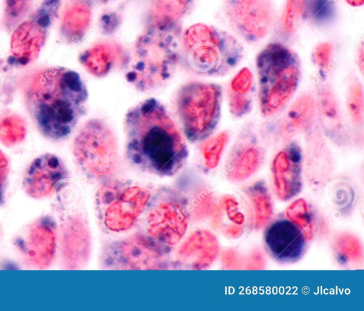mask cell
I'll return each mask as SVG.
<instances>
[{"mask_svg": "<svg viewBox=\"0 0 364 311\" xmlns=\"http://www.w3.org/2000/svg\"><path fill=\"white\" fill-rule=\"evenodd\" d=\"M124 154L141 172L172 177L185 166L188 157L185 136L165 106L155 98L131 107L124 118Z\"/></svg>", "mask_w": 364, "mask_h": 311, "instance_id": "cell-1", "label": "cell"}, {"mask_svg": "<svg viewBox=\"0 0 364 311\" xmlns=\"http://www.w3.org/2000/svg\"><path fill=\"white\" fill-rule=\"evenodd\" d=\"M23 98L40 133L60 141L72 133L85 115L88 91L77 72L50 67L29 75L23 85Z\"/></svg>", "mask_w": 364, "mask_h": 311, "instance_id": "cell-2", "label": "cell"}, {"mask_svg": "<svg viewBox=\"0 0 364 311\" xmlns=\"http://www.w3.org/2000/svg\"><path fill=\"white\" fill-rule=\"evenodd\" d=\"M181 33L146 26L134 42L125 79L136 91L155 92L171 79L181 62Z\"/></svg>", "mask_w": 364, "mask_h": 311, "instance_id": "cell-3", "label": "cell"}, {"mask_svg": "<svg viewBox=\"0 0 364 311\" xmlns=\"http://www.w3.org/2000/svg\"><path fill=\"white\" fill-rule=\"evenodd\" d=\"M181 62L197 76L218 77L241 61L243 48L231 34L203 23L188 27L181 35Z\"/></svg>", "mask_w": 364, "mask_h": 311, "instance_id": "cell-4", "label": "cell"}, {"mask_svg": "<svg viewBox=\"0 0 364 311\" xmlns=\"http://www.w3.org/2000/svg\"><path fill=\"white\" fill-rule=\"evenodd\" d=\"M259 102L262 114L281 109L296 91L301 75L297 54L281 43H271L256 58Z\"/></svg>", "mask_w": 364, "mask_h": 311, "instance_id": "cell-5", "label": "cell"}, {"mask_svg": "<svg viewBox=\"0 0 364 311\" xmlns=\"http://www.w3.org/2000/svg\"><path fill=\"white\" fill-rule=\"evenodd\" d=\"M71 151L77 169L89 180L103 182L114 178L119 169L117 137L102 119H89L80 126Z\"/></svg>", "mask_w": 364, "mask_h": 311, "instance_id": "cell-6", "label": "cell"}, {"mask_svg": "<svg viewBox=\"0 0 364 311\" xmlns=\"http://www.w3.org/2000/svg\"><path fill=\"white\" fill-rule=\"evenodd\" d=\"M221 101L222 89L218 84L190 81L178 89L173 106L188 141H203L212 135L220 121Z\"/></svg>", "mask_w": 364, "mask_h": 311, "instance_id": "cell-7", "label": "cell"}, {"mask_svg": "<svg viewBox=\"0 0 364 311\" xmlns=\"http://www.w3.org/2000/svg\"><path fill=\"white\" fill-rule=\"evenodd\" d=\"M151 193L144 185L114 178L102 182L95 194L98 217L108 231H128L151 202Z\"/></svg>", "mask_w": 364, "mask_h": 311, "instance_id": "cell-8", "label": "cell"}, {"mask_svg": "<svg viewBox=\"0 0 364 311\" xmlns=\"http://www.w3.org/2000/svg\"><path fill=\"white\" fill-rule=\"evenodd\" d=\"M107 269L160 270L173 266L170 247L148 234H134L106 244L100 254Z\"/></svg>", "mask_w": 364, "mask_h": 311, "instance_id": "cell-9", "label": "cell"}, {"mask_svg": "<svg viewBox=\"0 0 364 311\" xmlns=\"http://www.w3.org/2000/svg\"><path fill=\"white\" fill-rule=\"evenodd\" d=\"M60 6L61 0H40L34 11L12 31L9 64L26 66L38 58Z\"/></svg>", "mask_w": 364, "mask_h": 311, "instance_id": "cell-10", "label": "cell"}, {"mask_svg": "<svg viewBox=\"0 0 364 311\" xmlns=\"http://www.w3.org/2000/svg\"><path fill=\"white\" fill-rule=\"evenodd\" d=\"M188 224L189 213L183 197L169 188L159 190L146 217L147 234L170 247L183 239Z\"/></svg>", "mask_w": 364, "mask_h": 311, "instance_id": "cell-11", "label": "cell"}, {"mask_svg": "<svg viewBox=\"0 0 364 311\" xmlns=\"http://www.w3.org/2000/svg\"><path fill=\"white\" fill-rule=\"evenodd\" d=\"M223 11L230 27L250 43L268 35L275 19L274 0H224Z\"/></svg>", "mask_w": 364, "mask_h": 311, "instance_id": "cell-12", "label": "cell"}, {"mask_svg": "<svg viewBox=\"0 0 364 311\" xmlns=\"http://www.w3.org/2000/svg\"><path fill=\"white\" fill-rule=\"evenodd\" d=\"M56 239L55 222L49 217H42L28 225L17 238L16 245L29 266L43 269L54 260Z\"/></svg>", "mask_w": 364, "mask_h": 311, "instance_id": "cell-13", "label": "cell"}, {"mask_svg": "<svg viewBox=\"0 0 364 311\" xmlns=\"http://www.w3.org/2000/svg\"><path fill=\"white\" fill-rule=\"evenodd\" d=\"M68 170L55 154L46 153L34 158L25 170L22 187L33 199L48 197L68 180Z\"/></svg>", "mask_w": 364, "mask_h": 311, "instance_id": "cell-14", "label": "cell"}, {"mask_svg": "<svg viewBox=\"0 0 364 311\" xmlns=\"http://www.w3.org/2000/svg\"><path fill=\"white\" fill-rule=\"evenodd\" d=\"M78 60L88 73L102 78L114 70H125L130 60V52L115 40L102 39L84 50Z\"/></svg>", "mask_w": 364, "mask_h": 311, "instance_id": "cell-15", "label": "cell"}, {"mask_svg": "<svg viewBox=\"0 0 364 311\" xmlns=\"http://www.w3.org/2000/svg\"><path fill=\"white\" fill-rule=\"evenodd\" d=\"M218 253L216 236L209 230L198 229L181 244L173 266L191 270L205 269L214 263Z\"/></svg>", "mask_w": 364, "mask_h": 311, "instance_id": "cell-16", "label": "cell"}, {"mask_svg": "<svg viewBox=\"0 0 364 311\" xmlns=\"http://www.w3.org/2000/svg\"><path fill=\"white\" fill-rule=\"evenodd\" d=\"M91 235L87 221L80 214L69 217L62 227L61 256L65 268H81L91 253Z\"/></svg>", "mask_w": 364, "mask_h": 311, "instance_id": "cell-17", "label": "cell"}, {"mask_svg": "<svg viewBox=\"0 0 364 311\" xmlns=\"http://www.w3.org/2000/svg\"><path fill=\"white\" fill-rule=\"evenodd\" d=\"M265 246L270 255L283 263L298 260L304 251V236L294 224L287 220L272 223L264 236Z\"/></svg>", "mask_w": 364, "mask_h": 311, "instance_id": "cell-18", "label": "cell"}, {"mask_svg": "<svg viewBox=\"0 0 364 311\" xmlns=\"http://www.w3.org/2000/svg\"><path fill=\"white\" fill-rule=\"evenodd\" d=\"M272 172L277 197L287 200L301 188V153L294 143L279 151L274 158Z\"/></svg>", "mask_w": 364, "mask_h": 311, "instance_id": "cell-19", "label": "cell"}, {"mask_svg": "<svg viewBox=\"0 0 364 311\" xmlns=\"http://www.w3.org/2000/svg\"><path fill=\"white\" fill-rule=\"evenodd\" d=\"M333 0H287L284 25L293 32L302 25L323 26L336 16Z\"/></svg>", "mask_w": 364, "mask_h": 311, "instance_id": "cell-20", "label": "cell"}, {"mask_svg": "<svg viewBox=\"0 0 364 311\" xmlns=\"http://www.w3.org/2000/svg\"><path fill=\"white\" fill-rule=\"evenodd\" d=\"M93 0H66L60 22L59 34L69 45L82 40L92 23Z\"/></svg>", "mask_w": 364, "mask_h": 311, "instance_id": "cell-21", "label": "cell"}, {"mask_svg": "<svg viewBox=\"0 0 364 311\" xmlns=\"http://www.w3.org/2000/svg\"><path fill=\"white\" fill-rule=\"evenodd\" d=\"M227 164V176L234 182L242 181L252 175L260 165L262 153L254 136L243 131Z\"/></svg>", "mask_w": 364, "mask_h": 311, "instance_id": "cell-22", "label": "cell"}, {"mask_svg": "<svg viewBox=\"0 0 364 311\" xmlns=\"http://www.w3.org/2000/svg\"><path fill=\"white\" fill-rule=\"evenodd\" d=\"M194 0H149L146 26L164 31L180 32L179 23Z\"/></svg>", "mask_w": 364, "mask_h": 311, "instance_id": "cell-23", "label": "cell"}, {"mask_svg": "<svg viewBox=\"0 0 364 311\" xmlns=\"http://www.w3.org/2000/svg\"><path fill=\"white\" fill-rule=\"evenodd\" d=\"M255 214L256 226L259 228L270 219L272 206L267 188L263 181H257L246 189Z\"/></svg>", "mask_w": 364, "mask_h": 311, "instance_id": "cell-24", "label": "cell"}, {"mask_svg": "<svg viewBox=\"0 0 364 311\" xmlns=\"http://www.w3.org/2000/svg\"><path fill=\"white\" fill-rule=\"evenodd\" d=\"M26 136L24 119L17 114H9L0 118V142L10 148L21 143Z\"/></svg>", "mask_w": 364, "mask_h": 311, "instance_id": "cell-25", "label": "cell"}, {"mask_svg": "<svg viewBox=\"0 0 364 311\" xmlns=\"http://www.w3.org/2000/svg\"><path fill=\"white\" fill-rule=\"evenodd\" d=\"M318 109L326 129L331 133L338 131L341 116L338 104L331 91L323 88L318 92Z\"/></svg>", "mask_w": 364, "mask_h": 311, "instance_id": "cell-26", "label": "cell"}, {"mask_svg": "<svg viewBox=\"0 0 364 311\" xmlns=\"http://www.w3.org/2000/svg\"><path fill=\"white\" fill-rule=\"evenodd\" d=\"M34 0H4L2 24L12 31L30 13Z\"/></svg>", "mask_w": 364, "mask_h": 311, "instance_id": "cell-27", "label": "cell"}, {"mask_svg": "<svg viewBox=\"0 0 364 311\" xmlns=\"http://www.w3.org/2000/svg\"><path fill=\"white\" fill-rule=\"evenodd\" d=\"M287 217L301 230L306 239L313 236V223L307 203L304 199H299L286 209Z\"/></svg>", "mask_w": 364, "mask_h": 311, "instance_id": "cell-28", "label": "cell"}, {"mask_svg": "<svg viewBox=\"0 0 364 311\" xmlns=\"http://www.w3.org/2000/svg\"><path fill=\"white\" fill-rule=\"evenodd\" d=\"M334 249L341 262L348 264L360 261L363 251L359 241L352 235L343 234L335 241Z\"/></svg>", "mask_w": 364, "mask_h": 311, "instance_id": "cell-29", "label": "cell"}, {"mask_svg": "<svg viewBox=\"0 0 364 311\" xmlns=\"http://www.w3.org/2000/svg\"><path fill=\"white\" fill-rule=\"evenodd\" d=\"M314 112V100L309 95L299 98L288 113L289 124L294 129H304L310 122Z\"/></svg>", "mask_w": 364, "mask_h": 311, "instance_id": "cell-30", "label": "cell"}, {"mask_svg": "<svg viewBox=\"0 0 364 311\" xmlns=\"http://www.w3.org/2000/svg\"><path fill=\"white\" fill-rule=\"evenodd\" d=\"M228 133L225 131L217 136L208 138L201 146V151L207 168H215L220 160L222 152L228 141Z\"/></svg>", "mask_w": 364, "mask_h": 311, "instance_id": "cell-31", "label": "cell"}, {"mask_svg": "<svg viewBox=\"0 0 364 311\" xmlns=\"http://www.w3.org/2000/svg\"><path fill=\"white\" fill-rule=\"evenodd\" d=\"M347 107L351 119L355 124H362L363 120V92L359 82L353 80L349 85L347 93Z\"/></svg>", "mask_w": 364, "mask_h": 311, "instance_id": "cell-32", "label": "cell"}, {"mask_svg": "<svg viewBox=\"0 0 364 311\" xmlns=\"http://www.w3.org/2000/svg\"><path fill=\"white\" fill-rule=\"evenodd\" d=\"M229 107L231 114L237 117L248 114L252 109V100L245 94L229 92Z\"/></svg>", "mask_w": 364, "mask_h": 311, "instance_id": "cell-33", "label": "cell"}, {"mask_svg": "<svg viewBox=\"0 0 364 311\" xmlns=\"http://www.w3.org/2000/svg\"><path fill=\"white\" fill-rule=\"evenodd\" d=\"M252 82V75L247 67L242 68L232 79L231 90L246 94L250 89Z\"/></svg>", "mask_w": 364, "mask_h": 311, "instance_id": "cell-34", "label": "cell"}, {"mask_svg": "<svg viewBox=\"0 0 364 311\" xmlns=\"http://www.w3.org/2000/svg\"><path fill=\"white\" fill-rule=\"evenodd\" d=\"M221 205L229 219L236 224L240 225L245 222V216L238 210V202L233 197L224 196L221 200Z\"/></svg>", "mask_w": 364, "mask_h": 311, "instance_id": "cell-35", "label": "cell"}, {"mask_svg": "<svg viewBox=\"0 0 364 311\" xmlns=\"http://www.w3.org/2000/svg\"><path fill=\"white\" fill-rule=\"evenodd\" d=\"M332 50V45L328 43H321L315 48L313 53L314 61L321 69L328 67Z\"/></svg>", "mask_w": 364, "mask_h": 311, "instance_id": "cell-36", "label": "cell"}, {"mask_svg": "<svg viewBox=\"0 0 364 311\" xmlns=\"http://www.w3.org/2000/svg\"><path fill=\"white\" fill-rule=\"evenodd\" d=\"M10 171L9 160L4 152L0 150V206L5 201V194L8 186Z\"/></svg>", "mask_w": 364, "mask_h": 311, "instance_id": "cell-37", "label": "cell"}, {"mask_svg": "<svg viewBox=\"0 0 364 311\" xmlns=\"http://www.w3.org/2000/svg\"><path fill=\"white\" fill-rule=\"evenodd\" d=\"M221 258L224 266L228 268H240L244 265V260L242 256L238 252L232 249L225 251Z\"/></svg>", "mask_w": 364, "mask_h": 311, "instance_id": "cell-38", "label": "cell"}, {"mask_svg": "<svg viewBox=\"0 0 364 311\" xmlns=\"http://www.w3.org/2000/svg\"><path fill=\"white\" fill-rule=\"evenodd\" d=\"M264 266V261L262 256L255 252L250 256L247 262V268L250 269H260Z\"/></svg>", "mask_w": 364, "mask_h": 311, "instance_id": "cell-39", "label": "cell"}, {"mask_svg": "<svg viewBox=\"0 0 364 311\" xmlns=\"http://www.w3.org/2000/svg\"><path fill=\"white\" fill-rule=\"evenodd\" d=\"M242 233V227L235 225H231L225 229V234L232 238H237L240 236Z\"/></svg>", "mask_w": 364, "mask_h": 311, "instance_id": "cell-40", "label": "cell"}, {"mask_svg": "<svg viewBox=\"0 0 364 311\" xmlns=\"http://www.w3.org/2000/svg\"><path fill=\"white\" fill-rule=\"evenodd\" d=\"M358 50H359L358 55V66L361 70V72H363V45H360Z\"/></svg>", "mask_w": 364, "mask_h": 311, "instance_id": "cell-41", "label": "cell"}, {"mask_svg": "<svg viewBox=\"0 0 364 311\" xmlns=\"http://www.w3.org/2000/svg\"><path fill=\"white\" fill-rule=\"evenodd\" d=\"M347 3L353 6H359L363 4L364 0H346Z\"/></svg>", "mask_w": 364, "mask_h": 311, "instance_id": "cell-42", "label": "cell"}]
</instances>
